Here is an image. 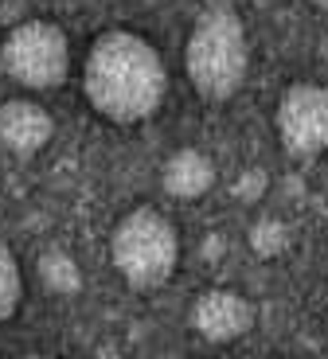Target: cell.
<instances>
[{"label":"cell","instance_id":"obj_1","mask_svg":"<svg viewBox=\"0 0 328 359\" xmlns=\"http://www.w3.org/2000/svg\"><path fill=\"white\" fill-rule=\"evenodd\" d=\"M86 102L117 126L145 121L160 109L169 94V71L160 51L137 32H102L86 51L82 67Z\"/></svg>","mask_w":328,"mask_h":359},{"label":"cell","instance_id":"obj_2","mask_svg":"<svg viewBox=\"0 0 328 359\" xmlns=\"http://www.w3.org/2000/svg\"><path fill=\"white\" fill-rule=\"evenodd\" d=\"M250 67V47H247V27L235 16V8L215 4L195 20L192 36L184 47V71L192 86L211 102H223L239 94L242 79Z\"/></svg>","mask_w":328,"mask_h":359},{"label":"cell","instance_id":"obj_3","mask_svg":"<svg viewBox=\"0 0 328 359\" xmlns=\"http://www.w3.org/2000/svg\"><path fill=\"white\" fill-rule=\"evenodd\" d=\"M110 258L133 289H157L176 273L180 234L169 215H160L152 207H137L117 219L110 234Z\"/></svg>","mask_w":328,"mask_h":359},{"label":"cell","instance_id":"obj_4","mask_svg":"<svg viewBox=\"0 0 328 359\" xmlns=\"http://www.w3.org/2000/svg\"><path fill=\"white\" fill-rule=\"evenodd\" d=\"M0 67L27 90H55L71 71L67 32L51 20H24L0 43Z\"/></svg>","mask_w":328,"mask_h":359},{"label":"cell","instance_id":"obj_5","mask_svg":"<svg viewBox=\"0 0 328 359\" xmlns=\"http://www.w3.org/2000/svg\"><path fill=\"white\" fill-rule=\"evenodd\" d=\"M277 141L289 156H320L328 149V90L297 82L277 98Z\"/></svg>","mask_w":328,"mask_h":359},{"label":"cell","instance_id":"obj_6","mask_svg":"<svg viewBox=\"0 0 328 359\" xmlns=\"http://www.w3.org/2000/svg\"><path fill=\"white\" fill-rule=\"evenodd\" d=\"M254 324V305L235 289H207L192 305V328L211 344H231L250 332Z\"/></svg>","mask_w":328,"mask_h":359},{"label":"cell","instance_id":"obj_7","mask_svg":"<svg viewBox=\"0 0 328 359\" xmlns=\"http://www.w3.org/2000/svg\"><path fill=\"white\" fill-rule=\"evenodd\" d=\"M55 133V121L44 106L27 98H8L0 106V144L16 156H36Z\"/></svg>","mask_w":328,"mask_h":359},{"label":"cell","instance_id":"obj_8","mask_svg":"<svg viewBox=\"0 0 328 359\" xmlns=\"http://www.w3.org/2000/svg\"><path fill=\"white\" fill-rule=\"evenodd\" d=\"M215 184V164L199 149H176L160 168V188L172 199H199Z\"/></svg>","mask_w":328,"mask_h":359},{"label":"cell","instance_id":"obj_9","mask_svg":"<svg viewBox=\"0 0 328 359\" xmlns=\"http://www.w3.org/2000/svg\"><path fill=\"white\" fill-rule=\"evenodd\" d=\"M36 269H39V281H44L55 297H74L82 289V269H79V262H74V254H67V250L39 254Z\"/></svg>","mask_w":328,"mask_h":359},{"label":"cell","instance_id":"obj_10","mask_svg":"<svg viewBox=\"0 0 328 359\" xmlns=\"http://www.w3.org/2000/svg\"><path fill=\"white\" fill-rule=\"evenodd\" d=\"M285 246H289V226L282 219H258L250 226V250L258 258H277V254H285Z\"/></svg>","mask_w":328,"mask_h":359},{"label":"cell","instance_id":"obj_11","mask_svg":"<svg viewBox=\"0 0 328 359\" xmlns=\"http://www.w3.org/2000/svg\"><path fill=\"white\" fill-rule=\"evenodd\" d=\"M20 297H24V278H20V266L12 258L8 246H0V320H8L20 309Z\"/></svg>","mask_w":328,"mask_h":359},{"label":"cell","instance_id":"obj_12","mask_svg":"<svg viewBox=\"0 0 328 359\" xmlns=\"http://www.w3.org/2000/svg\"><path fill=\"white\" fill-rule=\"evenodd\" d=\"M235 196L242 203H258V199L266 196V172L262 168H247L239 180H235Z\"/></svg>","mask_w":328,"mask_h":359},{"label":"cell","instance_id":"obj_13","mask_svg":"<svg viewBox=\"0 0 328 359\" xmlns=\"http://www.w3.org/2000/svg\"><path fill=\"white\" fill-rule=\"evenodd\" d=\"M313 4H317V8H324V12H328V0H313Z\"/></svg>","mask_w":328,"mask_h":359},{"label":"cell","instance_id":"obj_14","mask_svg":"<svg viewBox=\"0 0 328 359\" xmlns=\"http://www.w3.org/2000/svg\"><path fill=\"white\" fill-rule=\"evenodd\" d=\"M20 359H47V355H20Z\"/></svg>","mask_w":328,"mask_h":359},{"label":"cell","instance_id":"obj_15","mask_svg":"<svg viewBox=\"0 0 328 359\" xmlns=\"http://www.w3.org/2000/svg\"><path fill=\"white\" fill-rule=\"evenodd\" d=\"M164 359H184V355H164Z\"/></svg>","mask_w":328,"mask_h":359}]
</instances>
